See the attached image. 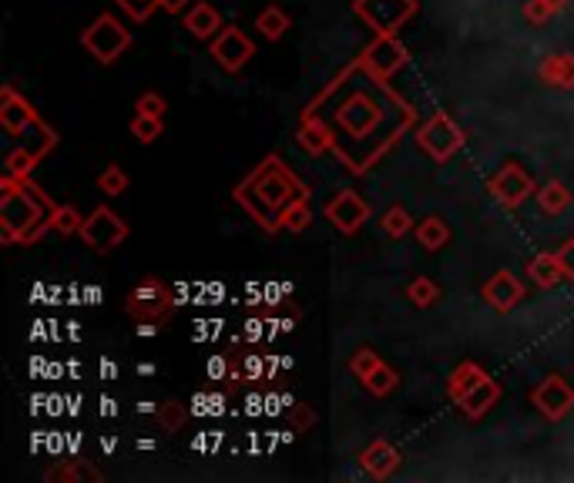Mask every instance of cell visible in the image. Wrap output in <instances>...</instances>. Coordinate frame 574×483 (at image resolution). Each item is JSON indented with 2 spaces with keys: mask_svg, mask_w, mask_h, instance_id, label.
<instances>
[{
  "mask_svg": "<svg viewBox=\"0 0 574 483\" xmlns=\"http://www.w3.org/2000/svg\"><path fill=\"white\" fill-rule=\"evenodd\" d=\"M44 477L54 483H68V480H101V473L94 470L88 460H64L58 467L47 470Z\"/></svg>",
  "mask_w": 574,
  "mask_h": 483,
  "instance_id": "cell-27",
  "label": "cell"
},
{
  "mask_svg": "<svg viewBox=\"0 0 574 483\" xmlns=\"http://www.w3.org/2000/svg\"><path fill=\"white\" fill-rule=\"evenodd\" d=\"M551 4H554V7H558V11H561V7H564V4H571V0H551Z\"/></svg>",
  "mask_w": 574,
  "mask_h": 483,
  "instance_id": "cell-45",
  "label": "cell"
},
{
  "mask_svg": "<svg viewBox=\"0 0 574 483\" xmlns=\"http://www.w3.org/2000/svg\"><path fill=\"white\" fill-rule=\"evenodd\" d=\"M188 4H195V0H158V7H162L165 14H182Z\"/></svg>",
  "mask_w": 574,
  "mask_h": 483,
  "instance_id": "cell-44",
  "label": "cell"
},
{
  "mask_svg": "<svg viewBox=\"0 0 574 483\" xmlns=\"http://www.w3.org/2000/svg\"><path fill=\"white\" fill-rule=\"evenodd\" d=\"M558 262H561V272H564V279H571L574 282V239H568L558 249Z\"/></svg>",
  "mask_w": 574,
  "mask_h": 483,
  "instance_id": "cell-42",
  "label": "cell"
},
{
  "mask_svg": "<svg viewBox=\"0 0 574 483\" xmlns=\"http://www.w3.org/2000/svg\"><path fill=\"white\" fill-rule=\"evenodd\" d=\"M323 215L329 222H333L336 232L343 235H356L370 219V205L363 202L360 192H353V188H343V192H336L333 198L326 202Z\"/></svg>",
  "mask_w": 574,
  "mask_h": 483,
  "instance_id": "cell-12",
  "label": "cell"
},
{
  "mask_svg": "<svg viewBox=\"0 0 574 483\" xmlns=\"http://www.w3.org/2000/svg\"><path fill=\"white\" fill-rule=\"evenodd\" d=\"M54 202L37 188L31 178L4 175L0 182V232L7 245H31L47 232V219Z\"/></svg>",
  "mask_w": 574,
  "mask_h": 483,
  "instance_id": "cell-2",
  "label": "cell"
},
{
  "mask_svg": "<svg viewBox=\"0 0 574 483\" xmlns=\"http://www.w3.org/2000/svg\"><path fill=\"white\" fill-rule=\"evenodd\" d=\"M407 61H410V54H407V47L397 41V37H380V34H376L373 41L363 47V54H360V61H356V64H360V68L370 74L373 81L387 84Z\"/></svg>",
  "mask_w": 574,
  "mask_h": 483,
  "instance_id": "cell-8",
  "label": "cell"
},
{
  "mask_svg": "<svg viewBox=\"0 0 574 483\" xmlns=\"http://www.w3.org/2000/svg\"><path fill=\"white\" fill-rule=\"evenodd\" d=\"M262 326H266V322L249 319V322H246V333H242V339H246V343H259V339H262Z\"/></svg>",
  "mask_w": 574,
  "mask_h": 483,
  "instance_id": "cell-43",
  "label": "cell"
},
{
  "mask_svg": "<svg viewBox=\"0 0 574 483\" xmlns=\"http://www.w3.org/2000/svg\"><path fill=\"white\" fill-rule=\"evenodd\" d=\"M380 363H383V359H380V353H376V349L360 346V349H356V353L350 356V373L356 376V380H366V376H370Z\"/></svg>",
  "mask_w": 574,
  "mask_h": 483,
  "instance_id": "cell-36",
  "label": "cell"
},
{
  "mask_svg": "<svg viewBox=\"0 0 574 483\" xmlns=\"http://www.w3.org/2000/svg\"><path fill=\"white\" fill-rule=\"evenodd\" d=\"M299 145H303L309 155H323V151H333L336 148L333 128H329L323 118L306 115L303 125H299Z\"/></svg>",
  "mask_w": 574,
  "mask_h": 483,
  "instance_id": "cell-19",
  "label": "cell"
},
{
  "mask_svg": "<svg viewBox=\"0 0 574 483\" xmlns=\"http://www.w3.org/2000/svg\"><path fill=\"white\" fill-rule=\"evenodd\" d=\"M81 47L101 64H115L121 54L131 47V31L118 21L115 14H101L88 24V31L81 34Z\"/></svg>",
  "mask_w": 574,
  "mask_h": 483,
  "instance_id": "cell-6",
  "label": "cell"
},
{
  "mask_svg": "<svg viewBox=\"0 0 574 483\" xmlns=\"http://www.w3.org/2000/svg\"><path fill=\"white\" fill-rule=\"evenodd\" d=\"M232 198L235 205H242L256 219L259 229L282 232L279 222L286 215V208L296 202H309V185L279 155H269L259 161V168L246 182L235 185Z\"/></svg>",
  "mask_w": 574,
  "mask_h": 483,
  "instance_id": "cell-1",
  "label": "cell"
},
{
  "mask_svg": "<svg viewBox=\"0 0 574 483\" xmlns=\"http://www.w3.org/2000/svg\"><path fill=\"white\" fill-rule=\"evenodd\" d=\"M481 296H484V302H487V306H491V309H497V312H511V309L517 306V302L528 296V289H524V282L517 279L514 272L501 269V272H494V276L484 282Z\"/></svg>",
  "mask_w": 574,
  "mask_h": 483,
  "instance_id": "cell-16",
  "label": "cell"
},
{
  "mask_svg": "<svg viewBox=\"0 0 574 483\" xmlns=\"http://www.w3.org/2000/svg\"><path fill=\"white\" fill-rule=\"evenodd\" d=\"M289 24L293 21H289V14L282 11L279 4H269L266 11L256 17V31L266 37V41H279V37L289 31Z\"/></svg>",
  "mask_w": 574,
  "mask_h": 483,
  "instance_id": "cell-26",
  "label": "cell"
},
{
  "mask_svg": "<svg viewBox=\"0 0 574 483\" xmlns=\"http://www.w3.org/2000/svg\"><path fill=\"white\" fill-rule=\"evenodd\" d=\"M528 276L538 289H554L558 282L564 279L561 272V262H558V252H538L534 259L528 262Z\"/></svg>",
  "mask_w": 574,
  "mask_h": 483,
  "instance_id": "cell-21",
  "label": "cell"
},
{
  "mask_svg": "<svg viewBox=\"0 0 574 483\" xmlns=\"http://www.w3.org/2000/svg\"><path fill=\"white\" fill-rule=\"evenodd\" d=\"M538 78L548 88H574V54H548L538 64Z\"/></svg>",
  "mask_w": 574,
  "mask_h": 483,
  "instance_id": "cell-20",
  "label": "cell"
},
{
  "mask_svg": "<svg viewBox=\"0 0 574 483\" xmlns=\"http://www.w3.org/2000/svg\"><path fill=\"white\" fill-rule=\"evenodd\" d=\"M487 192H491L504 208H517L528 202L538 188H534V178L524 172V165L507 161V165H501L491 178H487Z\"/></svg>",
  "mask_w": 574,
  "mask_h": 483,
  "instance_id": "cell-11",
  "label": "cell"
},
{
  "mask_svg": "<svg viewBox=\"0 0 574 483\" xmlns=\"http://www.w3.org/2000/svg\"><path fill=\"white\" fill-rule=\"evenodd\" d=\"M98 188H101V192H105V195H111V198L125 195V188H128V175H125V168L108 165L105 172L98 175Z\"/></svg>",
  "mask_w": 574,
  "mask_h": 483,
  "instance_id": "cell-37",
  "label": "cell"
},
{
  "mask_svg": "<svg viewBox=\"0 0 574 483\" xmlns=\"http://www.w3.org/2000/svg\"><path fill=\"white\" fill-rule=\"evenodd\" d=\"M484 376H487L484 366H477V363H460L454 373H450V380H447V396H450L454 403H460L470 390H474L477 383L484 380Z\"/></svg>",
  "mask_w": 574,
  "mask_h": 483,
  "instance_id": "cell-24",
  "label": "cell"
},
{
  "mask_svg": "<svg viewBox=\"0 0 574 483\" xmlns=\"http://www.w3.org/2000/svg\"><path fill=\"white\" fill-rule=\"evenodd\" d=\"M81 242L88 245L91 252H98V255H108L111 249H118L121 242L128 239V225L121 222V215L118 212H111L108 205H98L94 212L84 219L81 225Z\"/></svg>",
  "mask_w": 574,
  "mask_h": 483,
  "instance_id": "cell-7",
  "label": "cell"
},
{
  "mask_svg": "<svg viewBox=\"0 0 574 483\" xmlns=\"http://www.w3.org/2000/svg\"><path fill=\"white\" fill-rule=\"evenodd\" d=\"M534 195H538V208L544 215H561L564 208H571V202H574L571 188L564 182H544Z\"/></svg>",
  "mask_w": 574,
  "mask_h": 483,
  "instance_id": "cell-25",
  "label": "cell"
},
{
  "mask_svg": "<svg viewBox=\"0 0 574 483\" xmlns=\"http://www.w3.org/2000/svg\"><path fill=\"white\" fill-rule=\"evenodd\" d=\"M380 104H376L370 94L363 91H353L340 108H336V125H340L346 135H353L356 141L370 138L373 128L380 125Z\"/></svg>",
  "mask_w": 574,
  "mask_h": 483,
  "instance_id": "cell-10",
  "label": "cell"
},
{
  "mask_svg": "<svg viewBox=\"0 0 574 483\" xmlns=\"http://www.w3.org/2000/svg\"><path fill=\"white\" fill-rule=\"evenodd\" d=\"M37 118H41V115L34 111V104L27 98H21L11 84H4V88H0V125H4L7 135L21 138Z\"/></svg>",
  "mask_w": 574,
  "mask_h": 483,
  "instance_id": "cell-15",
  "label": "cell"
},
{
  "mask_svg": "<svg viewBox=\"0 0 574 483\" xmlns=\"http://www.w3.org/2000/svg\"><path fill=\"white\" fill-rule=\"evenodd\" d=\"M531 403L538 406V413L544 420L558 423L574 410V386L564 376H548L531 390Z\"/></svg>",
  "mask_w": 574,
  "mask_h": 483,
  "instance_id": "cell-13",
  "label": "cell"
},
{
  "mask_svg": "<svg viewBox=\"0 0 574 483\" xmlns=\"http://www.w3.org/2000/svg\"><path fill=\"white\" fill-rule=\"evenodd\" d=\"M81 225H84V219L74 205H54L51 219H47V229L58 232V235H78Z\"/></svg>",
  "mask_w": 574,
  "mask_h": 483,
  "instance_id": "cell-29",
  "label": "cell"
},
{
  "mask_svg": "<svg viewBox=\"0 0 574 483\" xmlns=\"http://www.w3.org/2000/svg\"><path fill=\"white\" fill-rule=\"evenodd\" d=\"M209 51L225 74H239L252 58H256V44H252V37L242 31V27H222V31L212 37Z\"/></svg>",
  "mask_w": 574,
  "mask_h": 483,
  "instance_id": "cell-9",
  "label": "cell"
},
{
  "mask_svg": "<svg viewBox=\"0 0 574 483\" xmlns=\"http://www.w3.org/2000/svg\"><path fill=\"white\" fill-rule=\"evenodd\" d=\"M521 11H524V21L528 24H548L551 17L558 14V7H554L551 0H524Z\"/></svg>",
  "mask_w": 574,
  "mask_h": 483,
  "instance_id": "cell-40",
  "label": "cell"
},
{
  "mask_svg": "<svg viewBox=\"0 0 574 483\" xmlns=\"http://www.w3.org/2000/svg\"><path fill=\"white\" fill-rule=\"evenodd\" d=\"M111 4H118V11L135 24H145L158 11V0H111Z\"/></svg>",
  "mask_w": 574,
  "mask_h": 483,
  "instance_id": "cell-38",
  "label": "cell"
},
{
  "mask_svg": "<svg viewBox=\"0 0 574 483\" xmlns=\"http://www.w3.org/2000/svg\"><path fill=\"white\" fill-rule=\"evenodd\" d=\"M165 108H168L165 98H162V94H155V91H145L135 104L138 115H152V118H165Z\"/></svg>",
  "mask_w": 574,
  "mask_h": 483,
  "instance_id": "cell-41",
  "label": "cell"
},
{
  "mask_svg": "<svg viewBox=\"0 0 574 483\" xmlns=\"http://www.w3.org/2000/svg\"><path fill=\"white\" fill-rule=\"evenodd\" d=\"M413 235H417V242H420L427 252H440V249H444V245L450 242V225L440 219V215H427V219L417 222Z\"/></svg>",
  "mask_w": 574,
  "mask_h": 483,
  "instance_id": "cell-23",
  "label": "cell"
},
{
  "mask_svg": "<svg viewBox=\"0 0 574 483\" xmlns=\"http://www.w3.org/2000/svg\"><path fill=\"white\" fill-rule=\"evenodd\" d=\"M21 148L31 151L37 161H44L54 148H58V131H54L51 125H44V121L37 118L34 125L21 135Z\"/></svg>",
  "mask_w": 574,
  "mask_h": 483,
  "instance_id": "cell-22",
  "label": "cell"
},
{
  "mask_svg": "<svg viewBox=\"0 0 574 483\" xmlns=\"http://www.w3.org/2000/svg\"><path fill=\"white\" fill-rule=\"evenodd\" d=\"M356 463H360V470L366 473V477H373V480H390L393 473L400 470L403 453L393 447L390 440H373L370 447H363L360 453H356Z\"/></svg>",
  "mask_w": 574,
  "mask_h": 483,
  "instance_id": "cell-14",
  "label": "cell"
},
{
  "mask_svg": "<svg viewBox=\"0 0 574 483\" xmlns=\"http://www.w3.org/2000/svg\"><path fill=\"white\" fill-rule=\"evenodd\" d=\"M162 131H165V118L138 115V111H135V118H131V135H135L141 145H152V141L162 138Z\"/></svg>",
  "mask_w": 574,
  "mask_h": 483,
  "instance_id": "cell-33",
  "label": "cell"
},
{
  "mask_svg": "<svg viewBox=\"0 0 574 483\" xmlns=\"http://www.w3.org/2000/svg\"><path fill=\"white\" fill-rule=\"evenodd\" d=\"M420 11L417 0H353V14L380 37H397Z\"/></svg>",
  "mask_w": 574,
  "mask_h": 483,
  "instance_id": "cell-5",
  "label": "cell"
},
{
  "mask_svg": "<svg viewBox=\"0 0 574 483\" xmlns=\"http://www.w3.org/2000/svg\"><path fill=\"white\" fill-rule=\"evenodd\" d=\"M175 306H178L175 289L155 276L141 279L125 299L128 316L135 322H152V326H165V322L175 316Z\"/></svg>",
  "mask_w": 574,
  "mask_h": 483,
  "instance_id": "cell-3",
  "label": "cell"
},
{
  "mask_svg": "<svg viewBox=\"0 0 574 483\" xmlns=\"http://www.w3.org/2000/svg\"><path fill=\"white\" fill-rule=\"evenodd\" d=\"M380 225H383V232H387L390 239H403V235H410L413 229H417L413 219H410V212L403 205H390L387 212H383Z\"/></svg>",
  "mask_w": 574,
  "mask_h": 483,
  "instance_id": "cell-30",
  "label": "cell"
},
{
  "mask_svg": "<svg viewBox=\"0 0 574 483\" xmlns=\"http://www.w3.org/2000/svg\"><path fill=\"white\" fill-rule=\"evenodd\" d=\"M188 406L185 403H178V400H165V403H158L155 406V420L165 426L168 433H178L182 426L188 423Z\"/></svg>",
  "mask_w": 574,
  "mask_h": 483,
  "instance_id": "cell-31",
  "label": "cell"
},
{
  "mask_svg": "<svg viewBox=\"0 0 574 483\" xmlns=\"http://www.w3.org/2000/svg\"><path fill=\"white\" fill-rule=\"evenodd\" d=\"M185 31L192 37H199V41H212V37L222 31L219 7L205 4V0H195V4L188 7V14H185Z\"/></svg>",
  "mask_w": 574,
  "mask_h": 483,
  "instance_id": "cell-18",
  "label": "cell"
},
{
  "mask_svg": "<svg viewBox=\"0 0 574 483\" xmlns=\"http://www.w3.org/2000/svg\"><path fill=\"white\" fill-rule=\"evenodd\" d=\"M360 383H363V390L370 393V396H390V393L400 386V373H397V369H393L390 363H380V366H376L373 373L366 376V380H360Z\"/></svg>",
  "mask_w": 574,
  "mask_h": 483,
  "instance_id": "cell-28",
  "label": "cell"
},
{
  "mask_svg": "<svg viewBox=\"0 0 574 483\" xmlns=\"http://www.w3.org/2000/svg\"><path fill=\"white\" fill-rule=\"evenodd\" d=\"M497 400H501V383L491 380V376H484V380L477 383L457 406H460V413H464L467 420H484V416L497 406Z\"/></svg>",
  "mask_w": 574,
  "mask_h": 483,
  "instance_id": "cell-17",
  "label": "cell"
},
{
  "mask_svg": "<svg viewBox=\"0 0 574 483\" xmlns=\"http://www.w3.org/2000/svg\"><path fill=\"white\" fill-rule=\"evenodd\" d=\"M279 225H282V232H306L309 225H313V208H309V202L289 205Z\"/></svg>",
  "mask_w": 574,
  "mask_h": 483,
  "instance_id": "cell-34",
  "label": "cell"
},
{
  "mask_svg": "<svg viewBox=\"0 0 574 483\" xmlns=\"http://www.w3.org/2000/svg\"><path fill=\"white\" fill-rule=\"evenodd\" d=\"M286 420L296 433H306V430H313V426H316V413H313V406H309V403H289Z\"/></svg>",
  "mask_w": 574,
  "mask_h": 483,
  "instance_id": "cell-39",
  "label": "cell"
},
{
  "mask_svg": "<svg viewBox=\"0 0 574 483\" xmlns=\"http://www.w3.org/2000/svg\"><path fill=\"white\" fill-rule=\"evenodd\" d=\"M4 165H7V172H4V175H14V178H31V172L37 168V158H34L27 148L17 145V148L11 151V155H7Z\"/></svg>",
  "mask_w": 574,
  "mask_h": 483,
  "instance_id": "cell-35",
  "label": "cell"
},
{
  "mask_svg": "<svg viewBox=\"0 0 574 483\" xmlns=\"http://www.w3.org/2000/svg\"><path fill=\"white\" fill-rule=\"evenodd\" d=\"M464 141H467L464 128H460L447 111H437V115H430L417 128V148L430 161H437V165H447V161L464 148Z\"/></svg>",
  "mask_w": 574,
  "mask_h": 483,
  "instance_id": "cell-4",
  "label": "cell"
},
{
  "mask_svg": "<svg viewBox=\"0 0 574 483\" xmlns=\"http://www.w3.org/2000/svg\"><path fill=\"white\" fill-rule=\"evenodd\" d=\"M407 299H410L417 309H430V306H434V302L440 299V286H437L434 279L417 276V279H413L410 286H407Z\"/></svg>",
  "mask_w": 574,
  "mask_h": 483,
  "instance_id": "cell-32",
  "label": "cell"
}]
</instances>
